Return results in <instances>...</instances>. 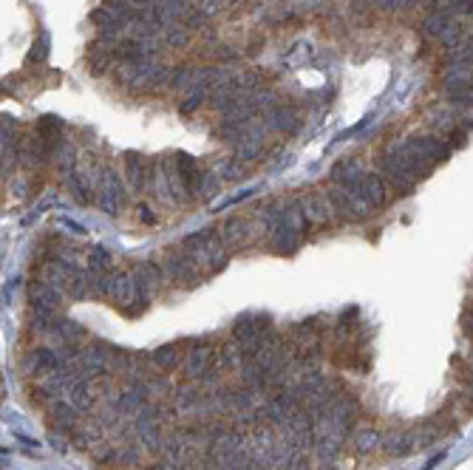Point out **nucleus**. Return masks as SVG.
<instances>
[{
	"label": "nucleus",
	"instance_id": "nucleus-4",
	"mask_svg": "<svg viewBox=\"0 0 473 470\" xmlns=\"http://www.w3.org/2000/svg\"><path fill=\"white\" fill-rule=\"evenodd\" d=\"M204 97H207V85L201 82V85H198V88H196V91L190 93V97H187V102L182 105V114H190L193 108H198V105L204 102Z\"/></svg>",
	"mask_w": 473,
	"mask_h": 470
},
{
	"label": "nucleus",
	"instance_id": "nucleus-3",
	"mask_svg": "<svg viewBox=\"0 0 473 470\" xmlns=\"http://www.w3.org/2000/svg\"><path fill=\"white\" fill-rule=\"evenodd\" d=\"M448 28V12H439V15H431V17H425V23H423V31L425 35H442V31Z\"/></svg>",
	"mask_w": 473,
	"mask_h": 470
},
{
	"label": "nucleus",
	"instance_id": "nucleus-8",
	"mask_svg": "<svg viewBox=\"0 0 473 470\" xmlns=\"http://www.w3.org/2000/svg\"><path fill=\"white\" fill-rule=\"evenodd\" d=\"M139 213H142V222H154V213H151V210H147L145 204L139 207Z\"/></svg>",
	"mask_w": 473,
	"mask_h": 470
},
{
	"label": "nucleus",
	"instance_id": "nucleus-7",
	"mask_svg": "<svg viewBox=\"0 0 473 470\" xmlns=\"http://www.w3.org/2000/svg\"><path fill=\"white\" fill-rule=\"evenodd\" d=\"M32 60H46V37H43V43H40V46H35V48H32Z\"/></svg>",
	"mask_w": 473,
	"mask_h": 470
},
{
	"label": "nucleus",
	"instance_id": "nucleus-1",
	"mask_svg": "<svg viewBox=\"0 0 473 470\" xmlns=\"http://www.w3.org/2000/svg\"><path fill=\"white\" fill-rule=\"evenodd\" d=\"M295 111L292 108H275V111H270V125L275 131H295Z\"/></svg>",
	"mask_w": 473,
	"mask_h": 470
},
{
	"label": "nucleus",
	"instance_id": "nucleus-6",
	"mask_svg": "<svg viewBox=\"0 0 473 470\" xmlns=\"http://www.w3.org/2000/svg\"><path fill=\"white\" fill-rule=\"evenodd\" d=\"M190 74H193L190 69H179V71H173V80H170V85H173V88H185V85L190 82Z\"/></svg>",
	"mask_w": 473,
	"mask_h": 470
},
{
	"label": "nucleus",
	"instance_id": "nucleus-2",
	"mask_svg": "<svg viewBox=\"0 0 473 470\" xmlns=\"http://www.w3.org/2000/svg\"><path fill=\"white\" fill-rule=\"evenodd\" d=\"M125 162H128L131 184H133L136 190H139V187L145 184V165H142V156H139V153H128V156H125Z\"/></svg>",
	"mask_w": 473,
	"mask_h": 470
},
{
	"label": "nucleus",
	"instance_id": "nucleus-5",
	"mask_svg": "<svg viewBox=\"0 0 473 470\" xmlns=\"http://www.w3.org/2000/svg\"><path fill=\"white\" fill-rule=\"evenodd\" d=\"M462 28L459 26H448L445 31H442V46H448V48H454L456 43H462Z\"/></svg>",
	"mask_w": 473,
	"mask_h": 470
}]
</instances>
